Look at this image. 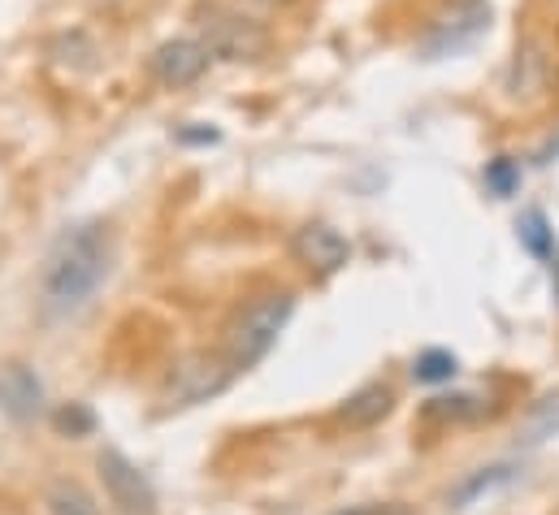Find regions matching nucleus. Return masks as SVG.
Instances as JSON below:
<instances>
[{"mask_svg":"<svg viewBox=\"0 0 559 515\" xmlns=\"http://www.w3.org/2000/svg\"><path fill=\"white\" fill-rule=\"evenodd\" d=\"M57 429H61V433H70V438H83V433H92V429H96V416H92L83 403H70V407H61V411H57Z\"/></svg>","mask_w":559,"mask_h":515,"instance_id":"19","label":"nucleus"},{"mask_svg":"<svg viewBox=\"0 0 559 515\" xmlns=\"http://www.w3.org/2000/svg\"><path fill=\"white\" fill-rule=\"evenodd\" d=\"M290 256H295V264L304 273H312V277H334L338 268H347L352 243L330 221H304L290 235Z\"/></svg>","mask_w":559,"mask_h":515,"instance_id":"8","label":"nucleus"},{"mask_svg":"<svg viewBox=\"0 0 559 515\" xmlns=\"http://www.w3.org/2000/svg\"><path fill=\"white\" fill-rule=\"evenodd\" d=\"M391 411H395V390L382 386V382H369V386H360L356 394L343 398V407L334 411V420L347 424V429H373Z\"/></svg>","mask_w":559,"mask_h":515,"instance_id":"11","label":"nucleus"},{"mask_svg":"<svg viewBox=\"0 0 559 515\" xmlns=\"http://www.w3.org/2000/svg\"><path fill=\"white\" fill-rule=\"evenodd\" d=\"M334 515H408V507H400V503H369V507H347V512Z\"/></svg>","mask_w":559,"mask_h":515,"instance_id":"20","label":"nucleus"},{"mask_svg":"<svg viewBox=\"0 0 559 515\" xmlns=\"http://www.w3.org/2000/svg\"><path fill=\"white\" fill-rule=\"evenodd\" d=\"M0 411L13 424H26L44 411V382L26 364H4L0 369Z\"/></svg>","mask_w":559,"mask_h":515,"instance_id":"10","label":"nucleus"},{"mask_svg":"<svg viewBox=\"0 0 559 515\" xmlns=\"http://www.w3.org/2000/svg\"><path fill=\"white\" fill-rule=\"evenodd\" d=\"M477 416H486L481 394H438L425 403V420H438V424H460V420H477Z\"/></svg>","mask_w":559,"mask_h":515,"instance_id":"14","label":"nucleus"},{"mask_svg":"<svg viewBox=\"0 0 559 515\" xmlns=\"http://www.w3.org/2000/svg\"><path fill=\"white\" fill-rule=\"evenodd\" d=\"M290 0H235V9H243V13H274V9H286Z\"/></svg>","mask_w":559,"mask_h":515,"instance_id":"21","label":"nucleus"},{"mask_svg":"<svg viewBox=\"0 0 559 515\" xmlns=\"http://www.w3.org/2000/svg\"><path fill=\"white\" fill-rule=\"evenodd\" d=\"M195 17H200V22H195V26H200L195 39L209 48L213 61L243 65V61H261V57L270 52V31H265V22L252 17V13H243V9H235V4L213 0V4H200Z\"/></svg>","mask_w":559,"mask_h":515,"instance_id":"3","label":"nucleus"},{"mask_svg":"<svg viewBox=\"0 0 559 515\" xmlns=\"http://www.w3.org/2000/svg\"><path fill=\"white\" fill-rule=\"evenodd\" d=\"M230 382H235V369L226 364V356L195 351V356H187V360L174 364V373L165 382V407L182 411V407L209 403V398H217Z\"/></svg>","mask_w":559,"mask_h":515,"instance_id":"6","label":"nucleus"},{"mask_svg":"<svg viewBox=\"0 0 559 515\" xmlns=\"http://www.w3.org/2000/svg\"><path fill=\"white\" fill-rule=\"evenodd\" d=\"M516 239H521V248L538 260V264H547L551 277L559 282V243H556V230H551V221H547L543 208L521 213V221H516Z\"/></svg>","mask_w":559,"mask_h":515,"instance_id":"12","label":"nucleus"},{"mask_svg":"<svg viewBox=\"0 0 559 515\" xmlns=\"http://www.w3.org/2000/svg\"><path fill=\"white\" fill-rule=\"evenodd\" d=\"M290 312H295V295L290 290H261V295H252L230 316L226 338H222V356L235 369V378L248 373V369H257L274 351V343H278V334L286 330Z\"/></svg>","mask_w":559,"mask_h":515,"instance_id":"2","label":"nucleus"},{"mask_svg":"<svg viewBox=\"0 0 559 515\" xmlns=\"http://www.w3.org/2000/svg\"><path fill=\"white\" fill-rule=\"evenodd\" d=\"M114 268V235L105 221L66 226L39 268V312L44 321H70L100 295Z\"/></svg>","mask_w":559,"mask_h":515,"instance_id":"1","label":"nucleus"},{"mask_svg":"<svg viewBox=\"0 0 559 515\" xmlns=\"http://www.w3.org/2000/svg\"><path fill=\"white\" fill-rule=\"evenodd\" d=\"M455 373H460V360L451 351H442V347H429V351H420L417 360H413V378H417L420 386H442Z\"/></svg>","mask_w":559,"mask_h":515,"instance_id":"16","label":"nucleus"},{"mask_svg":"<svg viewBox=\"0 0 559 515\" xmlns=\"http://www.w3.org/2000/svg\"><path fill=\"white\" fill-rule=\"evenodd\" d=\"M48 507H52V515H100L92 494L83 486H74V481H57L48 490Z\"/></svg>","mask_w":559,"mask_h":515,"instance_id":"17","label":"nucleus"},{"mask_svg":"<svg viewBox=\"0 0 559 515\" xmlns=\"http://www.w3.org/2000/svg\"><path fill=\"white\" fill-rule=\"evenodd\" d=\"M481 182H486V191H490L495 200H512V195L521 191V160H516V156H495V160H486Z\"/></svg>","mask_w":559,"mask_h":515,"instance_id":"15","label":"nucleus"},{"mask_svg":"<svg viewBox=\"0 0 559 515\" xmlns=\"http://www.w3.org/2000/svg\"><path fill=\"white\" fill-rule=\"evenodd\" d=\"M178 139H182V143H217L222 134H217V130H178Z\"/></svg>","mask_w":559,"mask_h":515,"instance_id":"22","label":"nucleus"},{"mask_svg":"<svg viewBox=\"0 0 559 515\" xmlns=\"http://www.w3.org/2000/svg\"><path fill=\"white\" fill-rule=\"evenodd\" d=\"M209 65H213V57H209V48L200 44V39H165L156 52H152V61H147V70H152V79L160 83V87H191V83H200L204 74H209Z\"/></svg>","mask_w":559,"mask_h":515,"instance_id":"9","label":"nucleus"},{"mask_svg":"<svg viewBox=\"0 0 559 515\" xmlns=\"http://www.w3.org/2000/svg\"><path fill=\"white\" fill-rule=\"evenodd\" d=\"M559 74V52L556 39L547 31H530L521 44H516V57L508 65V79H503V92L512 105H538Z\"/></svg>","mask_w":559,"mask_h":515,"instance_id":"5","label":"nucleus"},{"mask_svg":"<svg viewBox=\"0 0 559 515\" xmlns=\"http://www.w3.org/2000/svg\"><path fill=\"white\" fill-rule=\"evenodd\" d=\"M490 17H495L490 0H451V4H442L429 17L425 35H420V57L438 61V57L464 52L468 44H477L490 31Z\"/></svg>","mask_w":559,"mask_h":515,"instance_id":"4","label":"nucleus"},{"mask_svg":"<svg viewBox=\"0 0 559 515\" xmlns=\"http://www.w3.org/2000/svg\"><path fill=\"white\" fill-rule=\"evenodd\" d=\"M530 433H534V438H551V433H559V390L543 394V398L530 407Z\"/></svg>","mask_w":559,"mask_h":515,"instance_id":"18","label":"nucleus"},{"mask_svg":"<svg viewBox=\"0 0 559 515\" xmlns=\"http://www.w3.org/2000/svg\"><path fill=\"white\" fill-rule=\"evenodd\" d=\"M96 468H100L105 494L118 507V515H156V490H152V481L143 477L122 451L105 446L100 459H96Z\"/></svg>","mask_w":559,"mask_h":515,"instance_id":"7","label":"nucleus"},{"mask_svg":"<svg viewBox=\"0 0 559 515\" xmlns=\"http://www.w3.org/2000/svg\"><path fill=\"white\" fill-rule=\"evenodd\" d=\"M516 477H521L516 464H490V468H477L473 477H464V481L447 494V503H451L455 512H464L468 503H477L481 494H490V490H499V486H512Z\"/></svg>","mask_w":559,"mask_h":515,"instance_id":"13","label":"nucleus"}]
</instances>
